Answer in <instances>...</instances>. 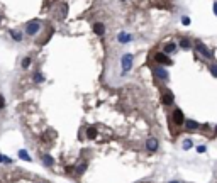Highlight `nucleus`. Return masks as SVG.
Returning a JSON list of instances; mask_svg holds the SVG:
<instances>
[{"label":"nucleus","mask_w":217,"mask_h":183,"mask_svg":"<svg viewBox=\"0 0 217 183\" xmlns=\"http://www.w3.org/2000/svg\"><path fill=\"white\" fill-rule=\"evenodd\" d=\"M68 14V4H58L53 9V15H54L56 21H65Z\"/></svg>","instance_id":"obj_1"},{"label":"nucleus","mask_w":217,"mask_h":183,"mask_svg":"<svg viewBox=\"0 0 217 183\" xmlns=\"http://www.w3.org/2000/svg\"><path fill=\"white\" fill-rule=\"evenodd\" d=\"M195 51H199L200 54L205 56V58H212V51L207 48V46L202 43V41H195Z\"/></svg>","instance_id":"obj_2"},{"label":"nucleus","mask_w":217,"mask_h":183,"mask_svg":"<svg viewBox=\"0 0 217 183\" xmlns=\"http://www.w3.org/2000/svg\"><path fill=\"white\" fill-rule=\"evenodd\" d=\"M171 121L175 122V124H177V125H183L187 119H185L183 112H181L180 109H175V110H173V114H171Z\"/></svg>","instance_id":"obj_3"},{"label":"nucleus","mask_w":217,"mask_h":183,"mask_svg":"<svg viewBox=\"0 0 217 183\" xmlns=\"http://www.w3.org/2000/svg\"><path fill=\"white\" fill-rule=\"evenodd\" d=\"M26 29H27V34H29V36H36V34L39 32V29H41L39 21H31V22H27Z\"/></svg>","instance_id":"obj_4"},{"label":"nucleus","mask_w":217,"mask_h":183,"mask_svg":"<svg viewBox=\"0 0 217 183\" xmlns=\"http://www.w3.org/2000/svg\"><path fill=\"white\" fill-rule=\"evenodd\" d=\"M121 65H122V71L127 73V71L131 70V66H133V54H124V56H122Z\"/></svg>","instance_id":"obj_5"},{"label":"nucleus","mask_w":217,"mask_h":183,"mask_svg":"<svg viewBox=\"0 0 217 183\" xmlns=\"http://www.w3.org/2000/svg\"><path fill=\"white\" fill-rule=\"evenodd\" d=\"M155 61L158 63V65H171V63H173L166 53H156V54H155Z\"/></svg>","instance_id":"obj_6"},{"label":"nucleus","mask_w":217,"mask_h":183,"mask_svg":"<svg viewBox=\"0 0 217 183\" xmlns=\"http://www.w3.org/2000/svg\"><path fill=\"white\" fill-rule=\"evenodd\" d=\"M159 148V143L158 139H155V137H149V139L146 141V149L149 151V153H156Z\"/></svg>","instance_id":"obj_7"},{"label":"nucleus","mask_w":217,"mask_h":183,"mask_svg":"<svg viewBox=\"0 0 217 183\" xmlns=\"http://www.w3.org/2000/svg\"><path fill=\"white\" fill-rule=\"evenodd\" d=\"M155 75H156V78H159V80H163V81L168 80V71H166L163 66H156V68H155Z\"/></svg>","instance_id":"obj_8"},{"label":"nucleus","mask_w":217,"mask_h":183,"mask_svg":"<svg viewBox=\"0 0 217 183\" xmlns=\"http://www.w3.org/2000/svg\"><path fill=\"white\" fill-rule=\"evenodd\" d=\"M173 100H175V95H173L171 92H165V93L161 95V102L165 103V105H171Z\"/></svg>","instance_id":"obj_9"},{"label":"nucleus","mask_w":217,"mask_h":183,"mask_svg":"<svg viewBox=\"0 0 217 183\" xmlns=\"http://www.w3.org/2000/svg\"><path fill=\"white\" fill-rule=\"evenodd\" d=\"M183 125H185V129H188V131H195V129L200 127V124H199V122H195L193 119H187Z\"/></svg>","instance_id":"obj_10"},{"label":"nucleus","mask_w":217,"mask_h":183,"mask_svg":"<svg viewBox=\"0 0 217 183\" xmlns=\"http://www.w3.org/2000/svg\"><path fill=\"white\" fill-rule=\"evenodd\" d=\"M93 31H95L97 36H103V34H105V26L100 24V22H97L95 26H93Z\"/></svg>","instance_id":"obj_11"},{"label":"nucleus","mask_w":217,"mask_h":183,"mask_svg":"<svg viewBox=\"0 0 217 183\" xmlns=\"http://www.w3.org/2000/svg\"><path fill=\"white\" fill-rule=\"evenodd\" d=\"M175 49H177V44H175V43H166L165 48H163V51H165L166 54H170V53H173Z\"/></svg>","instance_id":"obj_12"},{"label":"nucleus","mask_w":217,"mask_h":183,"mask_svg":"<svg viewBox=\"0 0 217 183\" xmlns=\"http://www.w3.org/2000/svg\"><path fill=\"white\" fill-rule=\"evenodd\" d=\"M178 46H180V48L183 49V51H188V49L192 48V46H190V41H188L187 37H183V39H181L180 43H178Z\"/></svg>","instance_id":"obj_13"},{"label":"nucleus","mask_w":217,"mask_h":183,"mask_svg":"<svg viewBox=\"0 0 217 183\" xmlns=\"http://www.w3.org/2000/svg\"><path fill=\"white\" fill-rule=\"evenodd\" d=\"M43 163H44L46 166H53L54 165V159H53L49 154H43Z\"/></svg>","instance_id":"obj_14"},{"label":"nucleus","mask_w":217,"mask_h":183,"mask_svg":"<svg viewBox=\"0 0 217 183\" xmlns=\"http://www.w3.org/2000/svg\"><path fill=\"white\" fill-rule=\"evenodd\" d=\"M181 148H183L185 151L192 149V148H193V143H192V139H183V144H181Z\"/></svg>","instance_id":"obj_15"},{"label":"nucleus","mask_w":217,"mask_h":183,"mask_svg":"<svg viewBox=\"0 0 217 183\" xmlns=\"http://www.w3.org/2000/svg\"><path fill=\"white\" fill-rule=\"evenodd\" d=\"M95 136H97V129L95 127H88V129H87V137H88V139H93Z\"/></svg>","instance_id":"obj_16"},{"label":"nucleus","mask_w":217,"mask_h":183,"mask_svg":"<svg viewBox=\"0 0 217 183\" xmlns=\"http://www.w3.org/2000/svg\"><path fill=\"white\" fill-rule=\"evenodd\" d=\"M19 158H21V159H27V161H31V156L27 154V151H24V149L19 151Z\"/></svg>","instance_id":"obj_17"},{"label":"nucleus","mask_w":217,"mask_h":183,"mask_svg":"<svg viewBox=\"0 0 217 183\" xmlns=\"http://www.w3.org/2000/svg\"><path fill=\"white\" fill-rule=\"evenodd\" d=\"M34 81H36V83H41V81H44V77L41 75V71H36V73H34Z\"/></svg>","instance_id":"obj_18"},{"label":"nucleus","mask_w":217,"mask_h":183,"mask_svg":"<svg viewBox=\"0 0 217 183\" xmlns=\"http://www.w3.org/2000/svg\"><path fill=\"white\" fill-rule=\"evenodd\" d=\"M209 71L212 73V77H215V78H217V65H215V63L209 65Z\"/></svg>","instance_id":"obj_19"},{"label":"nucleus","mask_w":217,"mask_h":183,"mask_svg":"<svg viewBox=\"0 0 217 183\" xmlns=\"http://www.w3.org/2000/svg\"><path fill=\"white\" fill-rule=\"evenodd\" d=\"M119 41H121V43H129V41H131V36H129V34H119Z\"/></svg>","instance_id":"obj_20"},{"label":"nucleus","mask_w":217,"mask_h":183,"mask_svg":"<svg viewBox=\"0 0 217 183\" xmlns=\"http://www.w3.org/2000/svg\"><path fill=\"white\" fill-rule=\"evenodd\" d=\"M85 170H87V163H81V165H78V166H77V173H78V175L85 173Z\"/></svg>","instance_id":"obj_21"},{"label":"nucleus","mask_w":217,"mask_h":183,"mask_svg":"<svg viewBox=\"0 0 217 183\" xmlns=\"http://www.w3.org/2000/svg\"><path fill=\"white\" fill-rule=\"evenodd\" d=\"M12 37H14L15 41H22V34L17 32V31H12Z\"/></svg>","instance_id":"obj_22"},{"label":"nucleus","mask_w":217,"mask_h":183,"mask_svg":"<svg viewBox=\"0 0 217 183\" xmlns=\"http://www.w3.org/2000/svg\"><path fill=\"white\" fill-rule=\"evenodd\" d=\"M10 161H12L10 158L4 156V154H0V163H10Z\"/></svg>","instance_id":"obj_23"},{"label":"nucleus","mask_w":217,"mask_h":183,"mask_svg":"<svg viewBox=\"0 0 217 183\" xmlns=\"http://www.w3.org/2000/svg\"><path fill=\"white\" fill-rule=\"evenodd\" d=\"M181 24H183V26H190V17H187V15L181 17Z\"/></svg>","instance_id":"obj_24"},{"label":"nucleus","mask_w":217,"mask_h":183,"mask_svg":"<svg viewBox=\"0 0 217 183\" xmlns=\"http://www.w3.org/2000/svg\"><path fill=\"white\" fill-rule=\"evenodd\" d=\"M29 65H31V58H24V61H22V68H29Z\"/></svg>","instance_id":"obj_25"},{"label":"nucleus","mask_w":217,"mask_h":183,"mask_svg":"<svg viewBox=\"0 0 217 183\" xmlns=\"http://www.w3.org/2000/svg\"><path fill=\"white\" fill-rule=\"evenodd\" d=\"M205 151H207V146H204V144L202 146H197V153H205Z\"/></svg>","instance_id":"obj_26"},{"label":"nucleus","mask_w":217,"mask_h":183,"mask_svg":"<svg viewBox=\"0 0 217 183\" xmlns=\"http://www.w3.org/2000/svg\"><path fill=\"white\" fill-rule=\"evenodd\" d=\"M4 105H5V100H4V97L0 95V109H4Z\"/></svg>","instance_id":"obj_27"},{"label":"nucleus","mask_w":217,"mask_h":183,"mask_svg":"<svg viewBox=\"0 0 217 183\" xmlns=\"http://www.w3.org/2000/svg\"><path fill=\"white\" fill-rule=\"evenodd\" d=\"M214 14H215V17H217V2H214Z\"/></svg>","instance_id":"obj_28"},{"label":"nucleus","mask_w":217,"mask_h":183,"mask_svg":"<svg viewBox=\"0 0 217 183\" xmlns=\"http://www.w3.org/2000/svg\"><path fill=\"white\" fill-rule=\"evenodd\" d=\"M214 134H217V125H215V129H214Z\"/></svg>","instance_id":"obj_29"},{"label":"nucleus","mask_w":217,"mask_h":183,"mask_svg":"<svg viewBox=\"0 0 217 183\" xmlns=\"http://www.w3.org/2000/svg\"><path fill=\"white\" fill-rule=\"evenodd\" d=\"M170 183H180V181H177V180H173V181H170Z\"/></svg>","instance_id":"obj_30"}]
</instances>
